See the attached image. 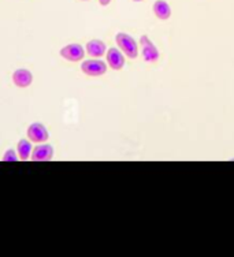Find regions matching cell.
<instances>
[{
    "instance_id": "6da1fadb",
    "label": "cell",
    "mask_w": 234,
    "mask_h": 257,
    "mask_svg": "<svg viewBox=\"0 0 234 257\" xmlns=\"http://www.w3.org/2000/svg\"><path fill=\"white\" fill-rule=\"evenodd\" d=\"M115 41L120 47L121 50L124 51L125 55L130 58V59H136L139 56V48H137V43L132 36L126 35V33H118L115 36Z\"/></svg>"
},
{
    "instance_id": "7a4b0ae2",
    "label": "cell",
    "mask_w": 234,
    "mask_h": 257,
    "mask_svg": "<svg viewBox=\"0 0 234 257\" xmlns=\"http://www.w3.org/2000/svg\"><path fill=\"white\" fill-rule=\"evenodd\" d=\"M81 70L84 74L90 75V77H100L107 73V64L103 60H84L81 64Z\"/></svg>"
},
{
    "instance_id": "3957f363",
    "label": "cell",
    "mask_w": 234,
    "mask_h": 257,
    "mask_svg": "<svg viewBox=\"0 0 234 257\" xmlns=\"http://www.w3.org/2000/svg\"><path fill=\"white\" fill-rule=\"evenodd\" d=\"M140 44H141V48H143V56H144L145 62L154 63V62L159 59V51L155 47L154 43L148 39V36H141Z\"/></svg>"
},
{
    "instance_id": "277c9868",
    "label": "cell",
    "mask_w": 234,
    "mask_h": 257,
    "mask_svg": "<svg viewBox=\"0 0 234 257\" xmlns=\"http://www.w3.org/2000/svg\"><path fill=\"white\" fill-rule=\"evenodd\" d=\"M60 56L65 58L66 60H69V62H80V60L84 59L85 50L82 45L74 43V44H69L63 47L60 50Z\"/></svg>"
},
{
    "instance_id": "5b68a950",
    "label": "cell",
    "mask_w": 234,
    "mask_h": 257,
    "mask_svg": "<svg viewBox=\"0 0 234 257\" xmlns=\"http://www.w3.org/2000/svg\"><path fill=\"white\" fill-rule=\"evenodd\" d=\"M28 139L32 141V143H45L47 140L50 139V134H48V130L43 123H32L28 127Z\"/></svg>"
},
{
    "instance_id": "8992f818",
    "label": "cell",
    "mask_w": 234,
    "mask_h": 257,
    "mask_svg": "<svg viewBox=\"0 0 234 257\" xmlns=\"http://www.w3.org/2000/svg\"><path fill=\"white\" fill-rule=\"evenodd\" d=\"M54 156V148L48 144H43L36 147L35 151L32 152V160L33 162H48Z\"/></svg>"
},
{
    "instance_id": "52a82bcc",
    "label": "cell",
    "mask_w": 234,
    "mask_h": 257,
    "mask_svg": "<svg viewBox=\"0 0 234 257\" xmlns=\"http://www.w3.org/2000/svg\"><path fill=\"white\" fill-rule=\"evenodd\" d=\"M13 82L18 88H28L33 82V75H32L29 70L26 69L15 70L14 74H13Z\"/></svg>"
},
{
    "instance_id": "ba28073f",
    "label": "cell",
    "mask_w": 234,
    "mask_h": 257,
    "mask_svg": "<svg viewBox=\"0 0 234 257\" xmlns=\"http://www.w3.org/2000/svg\"><path fill=\"white\" fill-rule=\"evenodd\" d=\"M107 62L112 70H121L125 66L124 55L116 48H110L107 51Z\"/></svg>"
},
{
    "instance_id": "9c48e42d",
    "label": "cell",
    "mask_w": 234,
    "mask_h": 257,
    "mask_svg": "<svg viewBox=\"0 0 234 257\" xmlns=\"http://www.w3.org/2000/svg\"><path fill=\"white\" fill-rule=\"evenodd\" d=\"M105 51H107V47L101 40H90L89 43L86 44V52L93 58L103 56L105 54Z\"/></svg>"
},
{
    "instance_id": "30bf717a",
    "label": "cell",
    "mask_w": 234,
    "mask_h": 257,
    "mask_svg": "<svg viewBox=\"0 0 234 257\" xmlns=\"http://www.w3.org/2000/svg\"><path fill=\"white\" fill-rule=\"evenodd\" d=\"M154 13L155 15L162 21L169 20L170 17H171V9H170L169 3L165 2V0H156V2H155Z\"/></svg>"
},
{
    "instance_id": "8fae6325",
    "label": "cell",
    "mask_w": 234,
    "mask_h": 257,
    "mask_svg": "<svg viewBox=\"0 0 234 257\" xmlns=\"http://www.w3.org/2000/svg\"><path fill=\"white\" fill-rule=\"evenodd\" d=\"M17 151L21 160H28L32 155V144L28 140H21L17 145Z\"/></svg>"
},
{
    "instance_id": "7c38bea8",
    "label": "cell",
    "mask_w": 234,
    "mask_h": 257,
    "mask_svg": "<svg viewBox=\"0 0 234 257\" xmlns=\"http://www.w3.org/2000/svg\"><path fill=\"white\" fill-rule=\"evenodd\" d=\"M17 160H20V159H18L15 151H13V149L6 151V154L3 155V162H17Z\"/></svg>"
},
{
    "instance_id": "4fadbf2b",
    "label": "cell",
    "mask_w": 234,
    "mask_h": 257,
    "mask_svg": "<svg viewBox=\"0 0 234 257\" xmlns=\"http://www.w3.org/2000/svg\"><path fill=\"white\" fill-rule=\"evenodd\" d=\"M99 3L101 6H108L111 3V0H99Z\"/></svg>"
},
{
    "instance_id": "5bb4252c",
    "label": "cell",
    "mask_w": 234,
    "mask_h": 257,
    "mask_svg": "<svg viewBox=\"0 0 234 257\" xmlns=\"http://www.w3.org/2000/svg\"><path fill=\"white\" fill-rule=\"evenodd\" d=\"M135 2H143V0H135Z\"/></svg>"
},
{
    "instance_id": "9a60e30c",
    "label": "cell",
    "mask_w": 234,
    "mask_h": 257,
    "mask_svg": "<svg viewBox=\"0 0 234 257\" xmlns=\"http://www.w3.org/2000/svg\"><path fill=\"white\" fill-rule=\"evenodd\" d=\"M84 2H86V0H84Z\"/></svg>"
}]
</instances>
